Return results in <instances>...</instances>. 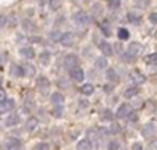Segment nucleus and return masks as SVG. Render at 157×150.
I'll return each mask as SVG.
<instances>
[{
    "mask_svg": "<svg viewBox=\"0 0 157 150\" xmlns=\"http://www.w3.org/2000/svg\"><path fill=\"white\" fill-rule=\"evenodd\" d=\"M132 59H134V57L132 55H130L128 52L123 55V61H124V62H132Z\"/></svg>",
    "mask_w": 157,
    "mask_h": 150,
    "instance_id": "36",
    "label": "nucleus"
},
{
    "mask_svg": "<svg viewBox=\"0 0 157 150\" xmlns=\"http://www.w3.org/2000/svg\"><path fill=\"white\" fill-rule=\"evenodd\" d=\"M14 106H15V102H14L13 99H7V98H6L4 101L0 102V114H3V113H7V112H10V110H13Z\"/></svg>",
    "mask_w": 157,
    "mask_h": 150,
    "instance_id": "5",
    "label": "nucleus"
},
{
    "mask_svg": "<svg viewBox=\"0 0 157 150\" xmlns=\"http://www.w3.org/2000/svg\"><path fill=\"white\" fill-rule=\"evenodd\" d=\"M81 92H83L84 95H91V94L94 92V85H91V84H84L83 87H81Z\"/></svg>",
    "mask_w": 157,
    "mask_h": 150,
    "instance_id": "24",
    "label": "nucleus"
},
{
    "mask_svg": "<svg viewBox=\"0 0 157 150\" xmlns=\"http://www.w3.org/2000/svg\"><path fill=\"white\" fill-rule=\"evenodd\" d=\"M128 54L130 55H132L134 58L135 57H138L139 54L142 52V46L139 43H136V41H134V43H131L130 44V47H128Z\"/></svg>",
    "mask_w": 157,
    "mask_h": 150,
    "instance_id": "8",
    "label": "nucleus"
},
{
    "mask_svg": "<svg viewBox=\"0 0 157 150\" xmlns=\"http://www.w3.org/2000/svg\"><path fill=\"white\" fill-rule=\"evenodd\" d=\"M119 129H120V128H119V127H117V124H116V126H114L113 128H112V131H113V132H117V131H119Z\"/></svg>",
    "mask_w": 157,
    "mask_h": 150,
    "instance_id": "44",
    "label": "nucleus"
},
{
    "mask_svg": "<svg viewBox=\"0 0 157 150\" xmlns=\"http://www.w3.org/2000/svg\"><path fill=\"white\" fill-rule=\"evenodd\" d=\"M3 148H4V150H18L21 148V141L17 139V138H7Z\"/></svg>",
    "mask_w": 157,
    "mask_h": 150,
    "instance_id": "2",
    "label": "nucleus"
},
{
    "mask_svg": "<svg viewBox=\"0 0 157 150\" xmlns=\"http://www.w3.org/2000/svg\"><path fill=\"white\" fill-rule=\"evenodd\" d=\"M19 123V116L18 114H10L6 118V126L7 127H15Z\"/></svg>",
    "mask_w": 157,
    "mask_h": 150,
    "instance_id": "15",
    "label": "nucleus"
},
{
    "mask_svg": "<svg viewBox=\"0 0 157 150\" xmlns=\"http://www.w3.org/2000/svg\"><path fill=\"white\" fill-rule=\"evenodd\" d=\"M39 61H40L43 65H48L50 61H51V55H50V52H41L40 57H39Z\"/></svg>",
    "mask_w": 157,
    "mask_h": 150,
    "instance_id": "21",
    "label": "nucleus"
},
{
    "mask_svg": "<svg viewBox=\"0 0 157 150\" xmlns=\"http://www.w3.org/2000/svg\"><path fill=\"white\" fill-rule=\"evenodd\" d=\"M130 77H131V80H132L134 83H136V84H142V83H145V81H146V79H145V76H144V74H142V73H139L138 70H134V72H131Z\"/></svg>",
    "mask_w": 157,
    "mask_h": 150,
    "instance_id": "9",
    "label": "nucleus"
},
{
    "mask_svg": "<svg viewBox=\"0 0 157 150\" xmlns=\"http://www.w3.org/2000/svg\"><path fill=\"white\" fill-rule=\"evenodd\" d=\"M10 74L14 77H21L24 76V72H22V66L19 65H15V63H13L10 68Z\"/></svg>",
    "mask_w": 157,
    "mask_h": 150,
    "instance_id": "14",
    "label": "nucleus"
},
{
    "mask_svg": "<svg viewBox=\"0 0 157 150\" xmlns=\"http://www.w3.org/2000/svg\"><path fill=\"white\" fill-rule=\"evenodd\" d=\"M106 77L109 79V81H113V83H117L120 80L119 73H117L114 69H108V72H106Z\"/></svg>",
    "mask_w": 157,
    "mask_h": 150,
    "instance_id": "16",
    "label": "nucleus"
},
{
    "mask_svg": "<svg viewBox=\"0 0 157 150\" xmlns=\"http://www.w3.org/2000/svg\"><path fill=\"white\" fill-rule=\"evenodd\" d=\"M6 98H7V96H6V91L3 90V88H0V102L4 101Z\"/></svg>",
    "mask_w": 157,
    "mask_h": 150,
    "instance_id": "42",
    "label": "nucleus"
},
{
    "mask_svg": "<svg viewBox=\"0 0 157 150\" xmlns=\"http://www.w3.org/2000/svg\"><path fill=\"white\" fill-rule=\"evenodd\" d=\"M101 118H102L103 121H110L112 118H113V114H112L110 110H103V112H102V116H101Z\"/></svg>",
    "mask_w": 157,
    "mask_h": 150,
    "instance_id": "27",
    "label": "nucleus"
},
{
    "mask_svg": "<svg viewBox=\"0 0 157 150\" xmlns=\"http://www.w3.org/2000/svg\"><path fill=\"white\" fill-rule=\"evenodd\" d=\"M127 19L130 22H134V24H135V22H139L141 21V17L138 15V14H135V13H128L127 14Z\"/></svg>",
    "mask_w": 157,
    "mask_h": 150,
    "instance_id": "26",
    "label": "nucleus"
},
{
    "mask_svg": "<svg viewBox=\"0 0 157 150\" xmlns=\"http://www.w3.org/2000/svg\"><path fill=\"white\" fill-rule=\"evenodd\" d=\"M6 62H7V55H6V54H0V66L4 65Z\"/></svg>",
    "mask_w": 157,
    "mask_h": 150,
    "instance_id": "40",
    "label": "nucleus"
},
{
    "mask_svg": "<svg viewBox=\"0 0 157 150\" xmlns=\"http://www.w3.org/2000/svg\"><path fill=\"white\" fill-rule=\"evenodd\" d=\"M138 88L136 87H131V88H127V90L124 91V96L125 98H132V96H135V95H138Z\"/></svg>",
    "mask_w": 157,
    "mask_h": 150,
    "instance_id": "22",
    "label": "nucleus"
},
{
    "mask_svg": "<svg viewBox=\"0 0 157 150\" xmlns=\"http://www.w3.org/2000/svg\"><path fill=\"white\" fill-rule=\"evenodd\" d=\"M22 29H24L25 32H35L36 26L32 21H29V19H24V21H22Z\"/></svg>",
    "mask_w": 157,
    "mask_h": 150,
    "instance_id": "17",
    "label": "nucleus"
},
{
    "mask_svg": "<svg viewBox=\"0 0 157 150\" xmlns=\"http://www.w3.org/2000/svg\"><path fill=\"white\" fill-rule=\"evenodd\" d=\"M108 6L110 10H117L120 7V0H108Z\"/></svg>",
    "mask_w": 157,
    "mask_h": 150,
    "instance_id": "28",
    "label": "nucleus"
},
{
    "mask_svg": "<svg viewBox=\"0 0 157 150\" xmlns=\"http://www.w3.org/2000/svg\"><path fill=\"white\" fill-rule=\"evenodd\" d=\"M52 113H54V116H55V117H61V116H62V107H61V106H58L57 109H55Z\"/></svg>",
    "mask_w": 157,
    "mask_h": 150,
    "instance_id": "38",
    "label": "nucleus"
},
{
    "mask_svg": "<svg viewBox=\"0 0 157 150\" xmlns=\"http://www.w3.org/2000/svg\"><path fill=\"white\" fill-rule=\"evenodd\" d=\"M22 72H24V76H28V77H33L36 73L35 66L30 65V63H25V65L22 66Z\"/></svg>",
    "mask_w": 157,
    "mask_h": 150,
    "instance_id": "13",
    "label": "nucleus"
},
{
    "mask_svg": "<svg viewBox=\"0 0 157 150\" xmlns=\"http://www.w3.org/2000/svg\"><path fill=\"white\" fill-rule=\"evenodd\" d=\"M149 19L153 22V24H157V13H153L149 15Z\"/></svg>",
    "mask_w": 157,
    "mask_h": 150,
    "instance_id": "41",
    "label": "nucleus"
},
{
    "mask_svg": "<svg viewBox=\"0 0 157 150\" xmlns=\"http://www.w3.org/2000/svg\"><path fill=\"white\" fill-rule=\"evenodd\" d=\"M102 30H103V33H105L106 36L110 35V28H109L108 24H103V25H102Z\"/></svg>",
    "mask_w": 157,
    "mask_h": 150,
    "instance_id": "37",
    "label": "nucleus"
},
{
    "mask_svg": "<svg viewBox=\"0 0 157 150\" xmlns=\"http://www.w3.org/2000/svg\"><path fill=\"white\" fill-rule=\"evenodd\" d=\"M132 150H144V148H142L141 143H135V145L132 146Z\"/></svg>",
    "mask_w": 157,
    "mask_h": 150,
    "instance_id": "43",
    "label": "nucleus"
},
{
    "mask_svg": "<svg viewBox=\"0 0 157 150\" xmlns=\"http://www.w3.org/2000/svg\"><path fill=\"white\" fill-rule=\"evenodd\" d=\"M150 0H136V7L139 8H146Z\"/></svg>",
    "mask_w": 157,
    "mask_h": 150,
    "instance_id": "33",
    "label": "nucleus"
},
{
    "mask_svg": "<svg viewBox=\"0 0 157 150\" xmlns=\"http://www.w3.org/2000/svg\"><path fill=\"white\" fill-rule=\"evenodd\" d=\"M59 41L62 46L65 47H71L75 44V35L72 32H66V33H61Z\"/></svg>",
    "mask_w": 157,
    "mask_h": 150,
    "instance_id": "3",
    "label": "nucleus"
},
{
    "mask_svg": "<svg viewBox=\"0 0 157 150\" xmlns=\"http://www.w3.org/2000/svg\"><path fill=\"white\" fill-rule=\"evenodd\" d=\"M59 37H61V32H58V30H54V32L50 33V39H51L52 41L59 40Z\"/></svg>",
    "mask_w": 157,
    "mask_h": 150,
    "instance_id": "32",
    "label": "nucleus"
},
{
    "mask_svg": "<svg viewBox=\"0 0 157 150\" xmlns=\"http://www.w3.org/2000/svg\"><path fill=\"white\" fill-rule=\"evenodd\" d=\"M19 54L24 58H26V59H32V58L35 57V51H33L32 47H22V48L19 50Z\"/></svg>",
    "mask_w": 157,
    "mask_h": 150,
    "instance_id": "11",
    "label": "nucleus"
},
{
    "mask_svg": "<svg viewBox=\"0 0 157 150\" xmlns=\"http://www.w3.org/2000/svg\"><path fill=\"white\" fill-rule=\"evenodd\" d=\"M71 77L75 80V81H83V79H84L83 69L78 68V66H76V68H72L71 69Z\"/></svg>",
    "mask_w": 157,
    "mask_h": 150,
    "instance_id": "7",
    "label": "nucleus"
},
{
    "mask_svg": "<svg viewBox=\"0 0 157 150\" xmlns=\"http://www.w3.org/2000/svg\"><path fill=\"white\" fill-rule=\"evenodd\" d=\"M120 148V143L116 142V141H110L108 143V150H119Z\"/></svg>",
    "mask_w": 157,
    "mask_h": 150,
    "instance_id": "30",
    "label": "nucleus"
},
{
    "mask_svg": "<svg viewBox=\"0 0 157 150\" xmlns=\"http://www.w3.org/2000/svg\"><path fill=\"white\" fill-rule=\"evenodd\" d=\"M6 24H7V17H6V15H0V28L6 26Z\"/></svg>",
    "mask_w": 157,
    "mask_h": 150,
    "instance_id": "39",
    "label": "nucleus"
},
{
    "mask_svg": "<svg viewBox=\"0 0 157 150\" xmlns=\"http://www.w3.org/2000/svg\"><path fill=\"white\" fill-rule=\"evenodd\" d=\"M119 39L120 40H127L128 37H130V33H128V30L127 29H124V28H120L119 29Z\"/></svg>",
    "mask_w": 157,
    "mask_h": 150,
    "instance_id": "25",
    "label": "nucleus"
},
{
    "mask_svg": "<svg viewBox=\"0 0 157 150\" xmlns=\"http://www.w3.org/2000/svg\"><path fill=\"white\" fill-rule=\"evenodd\" d=\"M50 6L52 10H58L61 7V0H50Z\"/></svg>",
    "mask_w": 157,
    "mask_h": 150,
    "instance_id": "34",
    "label": "nucleus"
},
{
    "mask_svg": "<svg viewBox=\"0 0 157 150\" xmlns=\"http://www.w3.org/2000/svg\"><path fill=\"white\" fill-rule=\"evenodd\" d=\"M36 150H50V146L47 143H39L36 146Z\"/></svg>",
    "mask_w": 157,
    "mask_h": 150,
    "instance_id": "35",
    "label": "nucleus"
},
{
    "mask_svg": "<svg viewBox=\"0 0 157 150\" xmlns=\"http://www.w3.org/2000/svg\"><path fill=\"white\" fill-rule=\"evenodd\" d=\"M130 114H132V107L127 103L121 105V106L119 107V110H117V117L119 118H128Z\"/></svg>",
    "mask_w": 157,
    "mask_h": 150,
    "instance_id": "4",
    "label": "nucleus"
},
{
    "mask_svg": "<svg viewBox=\"0 0 157 150\" xmlns=\"http://www.w3.org/2000/svg\"><path fill=\"white\" fill-rule=\"evenodd\" d=\"M99 50L102 51V54L105 55V57H110L112 54H113V50H112V46L109 43H106V41H102V43L99 44Z\"/></svg>",
    "mask_w": 157,
    "mask_h": 150,
    "instance_id": "10",
    "label": "nucleus"
},
{
    "mask_svg": "<svg viewBox=\"0 0 157 150\" xmlns=\"http://www.w3.org/2000/svg\"><path fill=\"white\" fill-rule=\"evenodd\" d=\"M142 134H144V137H146V138L152 137V135L155 134V126H153V124H147V126L144 128Z\"/></svg>",
    "mask_w": 157,
    "mask_h": 150,
    "instance_id": "20",
    "label": "nucleus"
},
{
    "mask_svg": "<svg viewBox=\"0 0 157 150\" xmlns=\"http://www.w3.org/2000/svg\"><path fill=\"white\" fill-rule=\"evenodd\" d=\"M97 66L98 68H106V66H108V61L105 59V58H98L97 59Z\"/></svg>",
    "mask_w": 157,
    "mask_h": 150,
    "instance_id": "31",
    "label": "nucleus"
},
{
    "mask_svg": "<svg viewBox=\"0 0 157 150\" xmlns=\"http://www.w3.org/2000/svg\"><path fill=\"white\" fill-rule=\"evenodd\" d=\"M39 126V121H37V118H35V117H30V118H28V121H26V129L28 131H33V129L36 128V127Z\"/></svg>",
    "mask_w": 157,
    "mask_h": 150,
    "instance_id": "19",
    "label": "nucleus"
},
{
    "mask_svg": "<svg viewBox=\"0 0 157 150\" xmlns=\"http://www.w3.org/2000/svg\"><path fill=\"white\" fill-rule=\"evenodd\" d=\"M146 62L149 63V65H156L157 66V52H156V54L149 55V57L146 58Z\"/></svg>",
    "mask_w": 157,
    "mask_h": 150,
    "instance_id": "29",
    "label": "nucleus"
},
{
    "mask_svg": "<svg viewBox=\"0 0 157 150\" xmlns=\"http://www.w3.org/2000/svg\"><path fill=\"white\" fill-rule=\"evenodd\" d=\"M2 83H3V77L0 76V85H2Z\"/></svg>",
    "mask_w": 157,
    "mask_h": 150,
    "instance_id": "45",
    "label": "nucleus"
},
{
    "mask_svg": "<svg viewBox=\"0 0 157 150\" xmlns=\"http://www.w3.org/2000/svg\"><path fill=\"white\" fill-rule=\"evenodd\" d=\"M51 102L55 105V106H62V103L65 102V98L61 92H55L51 95Z\"/></svg>",
    "mask_w": 157,
    "mask_h": 150,
    "instance_id": "12",
    "label": "nucleus"
},
{
    "mask_svg": "<svg viewBox=\"0 0 157 150\" xmlns=\"http://www.w3.org/2000/svg\"><path fill=\"white\" fill-rule=\"evenodd\" d=\"M92 149V145L88 139H83L77 143V150H91Z\"/></svg>",
    "mask_w": 157,
    "mask_h": 150,
    "instance_id": "18",
    "label": "nucleus"
},
{
    "mask_svg": "<svg viewBox=\"0 0 157 150\" xmlns=\"http://www.w3.org/2000/svg\"><path fill=\"white\" fill-rule=\"evenodd\" d=\"M75 21H76V24L78 26H88L90 22H91V18H90V15L87 13H84V11H77V13L75 14Z\"/></svg>",
    "mask_w": 157,
    "mask_h": 150,
    "instance_id": "1",
    "label": "nucleus"
},
{
    "mask_svg": "<svg viewBox=\"0 0 157 150\" xmlns=\"http://www.w3.org/2000/svg\"><path fill=\"white\" fill-rule=\"evenodd\" d=\"M37 87L46 90V88L50 87V81L46 79V77H39V79H37Z\"/></svg>",
    "mask_w": 157,
    "mask_h": 150,
    "instance_id": "23",
    "label": "nucleus"
},
{
    "mask_svg": "<svg viewBox=\"0 0 157 150\" xmlns=\"http://www.w3.org/2000/svg\"><path fill=\"white\" fill-rule=\"evenodd\" d=\"M78 65V58L76 57L75 54H69V55H66V58H65V66L71 70L72 68H76V66Z\"/></svg>",
    "mask_w": 157,
    "mask_h": 150,
    "instance_id": "6",
    "label": "nucleus"
}]
</instances>
